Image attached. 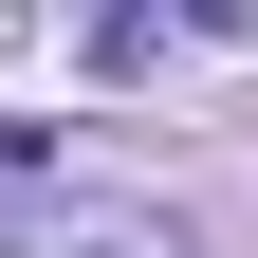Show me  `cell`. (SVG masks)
I'll return each instance as SVG.
<instances>
[]
</instances>
